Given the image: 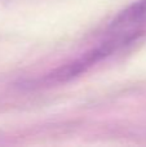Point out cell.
I'll return each instance as SVG.
<instances>
[{"instance_id": "1", "label": "cell", "mask_w": 146, "mask_h": 147, "mask_svg": "<svg viewBox=\"0 0 146 147\" xmlns=\"http://www.w3.org/2000/svg\"><path fill=\"white\" fill-rule=\"evenodd\" d=\"M146 38V0H139L110 23L97 49L103 57Z\"/></svg>"}]
</instances>
